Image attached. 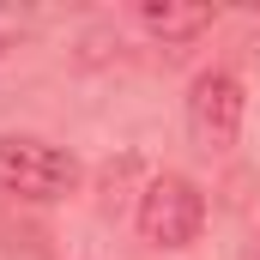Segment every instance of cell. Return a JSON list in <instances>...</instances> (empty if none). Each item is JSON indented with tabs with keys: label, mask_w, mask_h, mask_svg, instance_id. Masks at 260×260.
<instances>
[{
	"label": "cell",
	"mask_w": 260,
	"mask_h": 260,
	"mask_svg": "<svg viewBox=\"0 0 260 260\" xmlns=\"http://www.w3.org/2000/svg\"><path fill=\"white\" fill-rule=\"evenodd\" d=\"M0 188L24 200H61L79 188V157L49 145V139H30V133H6L0 139Z\"/></svg>",
	"instance_id": "1"
},
{
	"label": "cell",
	"mask_w": 260,
	"mask_h": 260,
	"mask_svg": "<svg viewBox=\"0 0 260 260\" xmlns=\"http://www.w3.org/2000/svg\"><path fill=\"white\" fill-rule=\"evenodd\" d=\"M206 224V200L188 176H151L139 194V236L151 248H188Z\"/></svg>",
	"instance_id": "2"
},
{
	"label": "cell",
	"mask_w": 260,
	"mask_h": 260,
	"mask_svg": "<svg viewBox=\"0 0 260 260\" xmlns=\"http://www.w3.org/2000/svg\"><path fill=\"white\" fill-rule=\"evenodd\" d=\"M242 79L236 73H224V67H212V73H200L194 91H188V133H194L200 151H230L236 145V133H242Z\"/></svg>",
	"instance_id": "3"
},
{
	"label": "cell",
	"mask_w": 260,
	"mask_h": 260,
	"mask_svg": "<svg viewBox=\"0 0 260 260\" xmlns=\"http://www.w3.org/2000/svg\"><path fill=\"white\" fill-rule=\"evenodd\" d=\"M139 24L164 43H188L200 30H212V6H182V0H145L139 6Z\"/></svg>",
	"instance_id": "4"
}]
</instances>
